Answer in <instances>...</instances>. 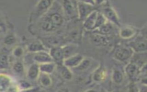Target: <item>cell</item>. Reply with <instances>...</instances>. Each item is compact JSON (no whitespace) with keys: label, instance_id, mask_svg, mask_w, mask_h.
<instances>
[{"label":"cell","instance_id":"6da1fadb","mask_svg":"<svg viewBox=\"0 0 147 92\" xmlns=\"http://www.w3.org/2000/svg\"><path fill=\"white\" fill-rule=\"evenodd\" d=\"M95 1H76L78 16L80 20H84L94 9Z\"/></svg>","mask_w":147,"mask_h":92},{"label":"cell","instance_id":"7a4b0ae2","mask_svg":"<svg viewBox=\"0 0 147 92\" xmlns=\"http://www.w3.org/2000/svg\"><path fill=\"white\" fill-rule=\"evenodd\" d=\"M133 54L134 51L129 46H119L114 51L113 57L119 62H125L130 59Z\"/></svg>","mask_w":147,"mask_h":92},{"label":"cell","instance_id":"3957f363","mask_svg":"<svg viewBox=\"0 0 147 92\" xmlns=\"http://www.w3.org/2000/svg\"><path fill=\"white\" fill-rule=\"evenodd\" d=\"M105 17L106 20L117 26H120V20L119 16L115 10L111 6H106L103 8L101 12Z\"/></svg>","mask_w":147,"mask_h":92},{"label":"cell","instance_id":"277c9868","mask_svg":"<svg viewBox=\"0 0 147 92\" xmlns=\"http://www.w3.org/2000/svg\"><path fill=\"white\" fill-rule=\"evenodd\" d=\"M84 58V57L82 55L76 53L65 59L63 64L69 68H75L80 64Z\"/></svg>","mask_w":147,"mask_h":92},{"label":"cell","instance_id":"5b68a950","mask_svg":"<svg viewBox=\"0 0 147 92\" xmlns=\"http://www.w3.org/2000/svg\"><path fill=\"white\" fill-rule=\"evenodd\" d=\"M49 53L52 59H53V61L55 62L56 64H57V65H60L63 64V61L64 60V56L61 47H52L50 49Z\"/></svg>","mask_w":147,"mask_h":92},{"label":"cell","instance_id":"8992f818","mask_svg":"<svg viewBox=\"0 0 147 92\" xmlns=\"http://www.w3.org/2000/svg\"><path fill=\"white\" fill-rule=\"evenodd\" d=\"M125 72L130 79H134L140 72V67L138 63L135 62L129 63L125 67Z\"/></svg>","mask_w":147,"mask_h":92},{"label":"cell","instance_id":"52a82bcc","mask_svg":"<svg viewBox=\"0 0 147 92\" xmlns=\"http://www.w3.org/2000/svg\"><path fill=\"white\" fill-rule=\"evenodd\" d=\"M98 12H99L96 10H94L83 20V26L84 29L91 31L94 30Z\"/></svg>","mask_w":147,"mask_h":92},{"label":"cell","instance_id":"ba28073f","mask_svg":"<svg viewBox=\"0 0 147 92\" xmlns=\"http://www.w3.org/2000/svg\"><path fill=\"white\" fill-rule=\"evenodd\" d=\"M33 59L35 63L40 64L46 63L53 62L49 52L46 51H41L36 53H34Z\"/></svg>","mask_w":147,"mask_h":92},{"label":"cell","instance_id":"9c48e42d","mask_svg":"<svg viewBox=\"0 0 147 92\" xmlns=\"http://www.w3.org/2000/svg\"><path fill=\"white\" fill-rule=\"evenodd\" d=\"M62 10L65 14L69 17H73L76 14L78 15L76 5L75 6L72 1H63L62 2Z\"/></svg>","mask_w":147,"mask_h":92},{"label":"cell","instance_id":"30bf717a","mask_svg":"<svg viewBox=\"0 0 147 92\" xmlns=\"http://www.w3.org/2000/svg\"><path fill=\"white\" fill-rule=\"evenodd\" d=\"M107 76V71L106 68L102 66H99L94 71L92 78L95 82H101L104 81Z\"/></svg>","mask_w":147,"mask_h":92},{"label":"cell","instance_id":"8fae6325","mask_svg":"<svg viewBox=\"0 0 147 92\" xmlns=\"http://www.w3.org/2000/svg\"><path fill=\"white\" fill-rule=\"evenodd\" d=\"M57 28L61 26L63 23L64 18L63 16L57 12H53L45 17Z\"/></svg>","mask_w":147,"mask_h":92},{"label":"cell","instance_id":"7c38bea8","mask_svg":"<svg viewBox=\"0 0 147 92\" xmlns=\"http://www.w3.org/2000/svg\"><path fill=\"white\" fill-rule=\"evenodd\" d=\"M137 33V29L132 26H125L120 28L119 31V36L123 39L132 38Z\"/></svg>","mask_w":147,"mask_h":92},{"label":"cell","instance_id":"4fadbf2b","mask_svg":"<svg viewBox=\"0 0 147 92\" xmlns=\"http://www.w3.org/2000/svg\"><path fill=\"white\" fill-rule=\"evenodd\" d=\"M40 74L38 64L34 63L32 64L28 68L26 71L27 78L31 80H35L38 79Z\"/></svg>","mask_w":147,"mask_h":92},{"label":"cell","instance_id":"5bb4252c","mask_svg":"<svg viewBox=\"0 0 147 92\" xmlns=\"http://www.w3.org/2000/svg\"><path fill=\"white\" fill-rule=\"evenodd\" d=\"M137 53H143L147 51V41L145 40H139L130 43L129 46Z\"/></svg>","mask_w":147,"mask_h":92},{"label":"cell","instance_id":"9a60e30c","mask_svg":"<svg viewBox=\"0 0 147 92\" xmlns=\"http://www.w3.org/2000/svg\"><path fill=\"white\" fill-rule=\"evenodd\" d=\"M114 25L107 21L105 24L93 32H94L95 33H98L101 35L107 36L113 32L114 29Z\"/></svg>","mask_w":147,"mask_h":92},{"label":"cell","instance_id":"2e32d148","mask_svg":"<svg viewBox=\"0 0 147 92\" xmlns=\"http://www.w3.org/2000/svg\"><path fill=\"white\" fill-rule=\"evenodd\" d=\"M91 39L93 43H94L96 45L100 46L106 45L109 42V40L107 36H103L95 33H94L91 36Z\"/></svg>","mask_w":147,"mask_h":92},{"label":"cell","instance_id":"e0dca14e","mask_svg":"<svg viewBox=\"0 0 147 92\" xmlns=\"http://www.w3.org/2000/svg\"><path fill=\"white\" fill-rule=\"evenodd\" d=\"M53 3V1L48 0H42L38 2L36 9L38 13H45L49 10Z\"/></svg>","mask_w":147,"mask_h":92},{"label":"cell","instance_id":"ac0fdd59","mask_svg":"<svg viewBox=\"0 0 147 92\" xmlns=\"http://www.w3.org/2000/svg\"><path fill=\"white\" fill-rule=\"evenodd\" d=\"M58 70L61 76L66 80H70L73 78V74L69 68L63 64L58 65Z\"/></svg>","mask_w":147,"mask_h":92},{"label":"cell","instance_id":"d6986e66","mask_svg":"<svg viewBox=\"0 0 147 92\" xmlns=\"http://www.w3.org/2000/svg\"><path fill=\"white\" fill-rule=\"evenodd\" d=\"M45 47L44 44L38 41H33L28 46V51L31 53H37L41 51H45Z\"/></svg>","mask_w":147,"mask_h":92},{"label":"cell","instance_id":"ffe728a7","mask_svg":"<svg viewBox=\"0 0 147 92\" xmlns=\"http://www.w3.org/2000/svg\"><path fill=\"white\" fill-rule=\"evenodd\" d=\"M39 65V68L40 72L44 73L47 74H51L56 68V63L54 62L46 63L43 64H40Z\"/></svg>","mask_w":147,"mask_h":92},{"label":"cell","instance_id":"44dd1931","mask_svg":"<svg viewBox=\"0 0 147 92\" xmlns=\"http://www.w3.org/2000/svg\"><path fill=\"white\" fill-rule=\"evenodd\" d=\"M40 26L42 30L47 32H53L57 29L45 17L43 18L40 22Z\"/></svg>","mask_w":147,"mask_h":92},{"label":"cell","instance_id":"7402d4cb","mask_svg":"<svg viewBox=\"0 0 147 92\" xmlns=\"http://www.w3.org/2000/svg\"><path fill=\"white\" fill-rule=\"evenodd\" d=\"M63 52L64 56V59L76 53L75 51L76 49V45L75 44H70L61 47Z\"/></svg>","mask_w":147,"mask_h":92},{"label":"cell","instance_id":"603a6c76","mask_svg":"<svg viewBox=\"0 0 147 92\" xmlns=\"http://www.w3.org/2000/svg\"><path fill=\"white\" fill-rule=\"evenodd\" d=\"M38 80L40 85L45 87H49L52 83V80L50 76V75L44 73L40 72Z\"/></svg>","mask_w":147,"mask_h":92},{"label":"cell","instance_id":"cb8c5ba5","mask_svg":"<svg viewBox=\"0 0 147 92\" xmlns=\"http://www.w3.org/2000/svg\"><path fill=\"white\" fill-rule=\"evenodd\" d=\"M111 79L114 83L116 84H121L123 80V73L117 68H114L112 71Z\"/></svg>","mask_w":147,"mask_h":92},{"label":"cell","instance_id":"d4e9b609","mask_svg":"<svg viewBox=\"0 0 147 92\" xmlns=\"http://www.w3.org/2000/svg\"><path fill=\"white\" fill-rule=\"evenodd\" d=\"M12 69L15 73L18 74H21L24 73L25 71V68L24 64L20 61L16 62L12 66Z\"/></svg>","mask_w":147,"mask_h":92},{"label":"cell","instance_id":"484cf974","mask_svg":"<svg viewBox=\"0 0 147 92\" xmlns=\"http://www.w3.org/2000/svg\"><path fill=\"white\" fill-rule=\"evenodd\" d=\"M107 21V20L105 18V17L103 16V14L101 12H99L98 14L96 24H95V28H94V30H95L97 29L98 28H99V27H100L102 25H103L104 24H105Z\"/></svg>","mask_w":147,"mask_h":92},{"label":"cell","instance_id":"4316f807","mask_svg":"<svg viewBox=\"0 0 147 92\" xmlns=\"http://www.w3.org/2000/svg\"><path fill=\"white\" fill-rule=\"evenodd\" d=\"M9 66V57L6 55L0 54V69H7Z\"/></svg>","mask_w":147,"mask_h":92},{"label":"cell","instance_id":"83f0119b","mask_svg":"<svg viewBox=\"0 0 147 92\" xmlns=\"http://www.w3.org/2000/svg\"><path fill=\"white\" fill-rule=\"evenodd\" d=\"M10 84L9 78L5 75H0V90H5Z\"/></svg>","mask_w":147,"mask_h":92},{"label":"cell","instance_id":"f1b7e54d","mask_svg":"<svg viewBox=\"0 0 147 92\" xmlns=\"http://www.w3.org/2000/svg\"><path fill=\"white\" fill-rule=\"evenodd\" d=\"M91 65V60L87 58H84V59L82 61L80 64L75 68V69L79 71H84L88 68Z\"/></svg>","mask_w":147,"mask_h":92},{"label":"cell","instance_id":"f546056e","mask_svg":"<svg viewBox=\"0 0 147 92\" xmlns=\"http://www.w3.org/2000/svg\"><path fill=\"white\" fill-rule=\"evenodd\" d=\"M16 42V38L13 34L6 35L3 39V43L6 45H11Z\"/></svg>","mask_w":147,"mask_h":92},{"label":"cell","instance_id":"4dcf8cb0","mask_svg":"<svg viewBox=\"0 0 147 92\" xmlns=\"http://www.w3.org/2000/svg\"><path fill=\"white\" fill-rule=\"evenodd\" d=\"M24 54V50L21 46L14 47L12 51V55L16 58H20Z\"/></svg>","mask_w":147,"mask_h":92},{"label":"cell","instance_id":"1f68e13d","mask_svg":"<svg viewBox=\"0 0 147 92\" xmlns=\"http://www.w3.org/2000/svg\"><path fill=\"white\" fill-rule=\"evenodd\" d=\"M140 89L137 85L134 82L130 83L128 87L127 92H140Z\"/></svg>","mask_w":147,"mask_h":92},{"label":"cell","instance_id":"d6a6232c","mask_svg":"<svg viewBox=\"0 0 147 92\" xmlns=\"http://www.w3.org/2000/svg\"><path fill=\"white\" fill-rule=\"evenodd\" d=\"M40 88L38 87H31L30 88L22 90L20 92H38Z\"/></svg>","mask_w":147,"mask_h":92},{"label":"cell","instance_id":"836d02e7","mask_svg":"<svg viewBox=\"0 0 147 92\" xmlns=\"http://www.w3.org/2000/svg\"><path fill=\"white\" fill-rule=\"evenodd\" d=\"M20 85H21V87H22L23 88L22 90L26 89L31 87L30 84H29L28 82H27L26 81H24H24H21L20 82Z\"/></svg>","mask_w":147,"mask_h":92},{"label":"cell","instance_id":"e575fe53","mask_svg":"<svg viewBox=\"0 0 147 92\" xmlns=\"http://www.w3.org/2000/svg\"><path fill=\"white\" fill-rule=\"evenodd\" d=\"M4 25V20L2 13L0 11V28H2V26Z\"/></svg>","mask_w":147,"mask_h":92},{"label":"cell","instance_id":"d590c367","mask_svg":"<svg viewBox=\"0 0 147 92\" xmlns=\"http://www.w3.org/2000/svg\"><path fill=\"white\" fill-rule=\"evenodd\" d=\"M56 92H69L68 89L65 87H62L59 89Z\"/></svg>","mask_w":147,"mask_h":92},{"label":"cell","instance_id":"8d00e7d4","mask_svg":"<svg viewBox=\"0 0 147 92\" xmlns=\"http://www.w3.org/2000/svg\"><path fill=\"white\" fill-rule=\"evenodd\" d=\"M140 92H147V86H145L142 89H140Z\"/></svg>","mask_w":147,"mask_h":92},{"label":"cell","instance_id":"74e56055","mask_svg":"<svg viewBox=\"0 0 147 92\" xmlns=\"http://www.w3.org/2000/svg\"><path fill=\"white\" fill-rule=\"evenodd\" d=\"M84 92H98V91L94 89H88V90L85 91Z\"/></svg>","mask_w":147,"mask_h":92},{"label":"cell","instance_id":"f35d334b","mask_svg":"<svg viewBox=\"0 0 147 92\" xmlns=\"http://www.w3.org/2000/svg\"><path fill=\"white\" fill-rule=\"evenodd\" d=\"M100 92H107V91L105 89H102L100 90Z\"/></svg>","mask_w":147,"mask_h":92},{"label":"cell","instance_id":"ab89813d","mask_svg":"<svg viewBox=\"0 0 147 92\" xmlns=\"http://www.w3.org/2000/svg\"><path fill=\"white\" fill-rule=\"evenodd\" d=\"M2 28H0V34H1V33L2 32Z\"/></svg>","mask_w":147,"mask_h":92}]
</instances>
